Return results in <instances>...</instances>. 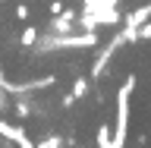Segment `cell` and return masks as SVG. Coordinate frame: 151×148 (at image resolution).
<instances>
[{
    "mask_svg": "<svg viewBox=\"0 0 151 148\" xmlns=\"http://www.w3.org/2000/svg\"><path fill=\"white\" fill-rule=\"evenodd\" d=\"M135 92V76H126L120 82V92H116V129H113V145L110 148H126L129 139V98Z\"/></svg>",
    "mask_w": 151,
    "mask_h": 148,
    "instance_id": "1",
    "label": "cell"
},
{
    "mask_svg": "<svg viewBox=\"0 0 151 148\" xmlns=\"http://www.w3.org/2000/svg\"><path fill=\"white\" fill-rule=\"evenodd\" d=\"M76 25H79V19H76L73 9H63V13L50 16V35H69Z\"/></svg>",
    "mask_w": 151,
    "mask_h": 148,
    "instance_id": "2",
    "label": "cell"
},
{
    "mask_svg": "<svg viewBox=\"0 0 151 148\" xmlns=\"http://www.w3.org/2000/svg\"><path fill=\"white\" fill-rule=\"evenodd\" d=\"M145 22H151V0H148V3H142V6H135L129 16L123 19V25L129 28V32H139Z\"/></svg>",
    "mask_w": 151,
    "mask_h": 148,
    "instance_id": "3",
    "label": "cell"
},
{
    "mask_svg": "<svg viewBox=\"0 0 151 148\" xmlns=\"http://www.w3.org/2000/svg\"><path fill=\"white\" fill-rule=\"evenodd\" d=\"M94 142H98V148H110V145H113V129L107 126V123H101V126H98Z\"/></svg>",
    "mask_w": 151,
    "mask_h": 148,
    "instance_id": "4",
    "label": "cell"
},
{
    "mask_svg": "<svg viewBox=\"0 0 151 148\" xmlns=\"http://www.w3.org/2000/svg\"><path fill=\"white\" fill-rule=\"evenodd\" d=\"M0 136H3L6 142H19L22 136H25V129H19V126H9L6 120H0Z\"/></svg>",
    "mask_w": 151,
    "mask_h": 148,
    "instance_id": "5",
    "label": "cell"
},
{
    "mask_svg": "<svg viewBox=\"0 0 151 148\" xmlns=\"http://www.w3.org/2000/svg\"><path fill=\"white\" fill-rule=\"evenodd\" d=\"M9 107L16 110V117H19V120H25V117H32V113H35V110H32V104H28V101H22V98H19V101H13Z\"/></svg>",
    "mask_w": 151,
    "mask_h": 148,
    "instance_id": "6",
    "label": "cell"
},
{
    "mask_svg": "<svg viewBox=\"0 0 151 148\" xmlns=\"http://www.w3.org/2000/svg\"><path fill=\"white\" fill-rule=\"evenodd\" d=\"M88 79H85V76H79V79H76L73 82V98H85V95H88Z\"/></svg>",
    "mask_w": 151,
    "mask_h": 148,
    "instance_id": "7",
    "label": "cell"
},
{
    "mask_svg": "<svg viewBox=\"0 0 151 148\" xmlns=\"http://www.w3.org/2000/svg\"><path fill=\"white\" fill-rule=\"evenodd\" d=\"M38 148H63V139L54 136V132H47L44 139H38Z\"/></svg>",
    "mask_w": 151,
    "mask_h": 148,
    "instance_id": "8",
    "label": "cell"
},
{
    "mask_svg": "<svg viewBox=\"0 0 151 148\" xmlns=\"http://www.w3.org/2000/svg\"><path fill=\"white\" fill-rule=\"evenodd\" d=\"M19 41H22V44H25V47H32V44H38V32H35V28H32V25H28L25 32H22V38H19Z\"/></svg>",
    "mask_w": 151,
    "mask_h": 148,
    "instance_id": "9",
    "label": "cell"
},
{
    "mask_svg": "<svg viewBox=\"0 0 151 148\" xmlns=\"http://www.w3.org/2000/svg\"><path fill=\"white\" fill-rule=\"evenodd\" d=\"M9 110V98H6V88H0V113Z\"/></svg>",
    "mask_w": 151,
    "mask_h": 148,
    "instance_id": "10",
    "label": "cell"
},
{
    "mask_svg": "<svg viewBox=\"0 0 151 148\" xmlns=\"http://www.w3.org/2000/svg\"><path fill=\"white\" fill-rule=\"evenodd\" d=\"M63 9H66V6L60 3V0H54V3H50V13H54V16H57V13H63Z\"/></svg>",
    "mask_w": 151,
    "mask_h": 148,
    "instance_id": "11",
    "label": "cell"
},
{
    "mask_svg": "<svg viewBox=\"0 0 151 148\" xmlns=\"http://www.w3.org/2000/svg\"><path fill=\"white\" fill-rule=\"evenodd\" d=\"M16 19H28V6H16Z\"/></svg>",
    "mask_w": 151,
    "mask_h": 148,
    "instance_id": "12",
    "label": "cell"
},
{
    "mask_svg": "<svg viewBox=\"0 0 151 148\" xmlns=\"http://www.w3.org/2000/svg\"><path fill=\"white\" fill-rule=\"evenodd\" d=\"M3 148H19V145H16V142H6V139H3Z\"/></svg>",
    "mask_w": 151,
    "mask_h": 148,
    "instance_id": "13",
    "label": "cell"
},
{
    "mask_svg": "<svg viewBox=\"0 0 151 148\" xmlns=\"http://www.w3.org/2000/svg\"><path fill=\"white\" fill-rule=\"evenodd\" d=\"M0 88H3V76H0Z\"/></svg>",
    "mask_w": 151,
    "mask_h": 148,
    "instance_id": "14",
    "label": "cell"
}]
</instances>
